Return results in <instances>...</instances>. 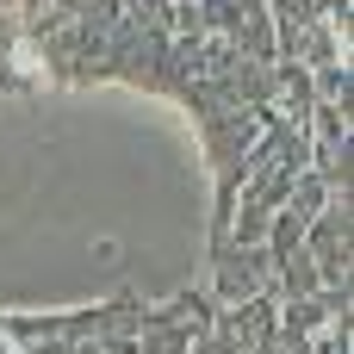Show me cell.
I'll list each match as a JSON object with an SVG mask.
<instances>
[{
    "label": "cell",
    "mask_w": 354,
    "mask_h": 354,
    "mask_svg": "<svg viewBox=\"0 0 354 354\" xmlns=\"http://www.w3.org/2000/svg\"><path fill=\"white\" fill-rule=\"evenodd\" d=\"M0 354H12V348H6V342H0Z\"/></svg>",
    "instance_id": "6da1fadb"
}]
</instances>
